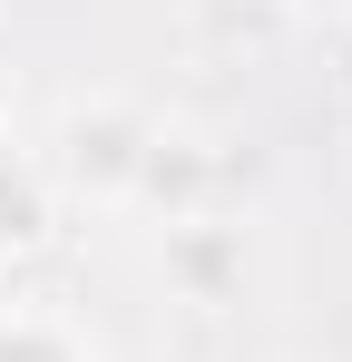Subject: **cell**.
Returning a JSON list of instances; mask_svg holds the SVG:
<instances>
[{"instance_id":"8992f818","label":"cell","mask_w":352,"mask_h":362,"mask_svg":"<svg viewBox=\"0 0 352 362\" xmlns=\"http://www.w3.org/2000/svg\"><path fill=\"white\" fill-rule=\"evenodd\" d=\"M264 10H293V20H343L352 0H264Z\"/></svg>"},{"instance_id":"7a4b0ae2","label":"cell","mask_w":352,"mask_h":362,"mask_svg":"<svg viewBox=\"0 0 352 362\" xmlns=\"http://www.w3.org/2000/svg\"><path fill=\"white\" fill-rule=\"evenodd\" d=\"M245 226L225 216H186V226H157V274H167L176 303H235L245 294Z\"/></svg>"},{"instance_id":"277c9868","label":"cell","mask_w":352,"mask_h":362,"mask_svg":"<svg viewBox=\"0 0 352 362\" xmlns=\"http://www.w3.org/2000/svg\"><path fill=\"white\" fill-rule=\"evenodd\" d=\"M49 235H59V196H49V177H40V157L0 137V274L30 264Z\"/></svg>"},{"instance_id":"5b68a950","label":"cell","mask_w":352,"mask_h":362,"mask_svg":"<svg viewBox=\"0 0 352 362\" xmlns=\"http://www.w3.org/2000/svg\"><path fill=\"white\" fill-rule=\"evenodd\" d=\"M0 362H98V353L49 303H0Z\"/></svg>"},{"instance_id":"6da1fadb","label":"cell","mask_w":352,"mask_h":362,"mask_svg":"<svg viewBox=\"0 0 352 362\" xmlns=\"http://www.w3.org/2000/svg\"><path fill=\"white\" fill-rule=\"evenodd\" d=\"M147 137H157V118H147L137 98L88 88V98L59 108L40 177H49V196H78V206H127V196H137V167H147Z\"/></svg>"},{"instance_id":"52a82bcc","label":"cell","mask_w":352,"mask_h":362,"mask_svg":"<svg viewBox=\"0 0 352 362\" xmlns=\"http://www.w3.org/2000/svg\"><path fill=\"white\" fill-rule=\"evenodd\" d=\"M10 118H20V88H10V69H0V137H10Z\"/></svg>"},{"instance_id":"3957f363","label":"cell","mask_w":352,"mask_h":362,"mask_svg":"<svg viewBox=\"0 0 352 362\" xmlns=\"http://www.w3.org/2000/svg\"><path fill=\"white\" fill-rule=\"evenodd\" d=\"M216 177H225V157H216L196 127L157 118L147 167H137V196H127V206H147L157 226H186V216H216Z\"/></svg>"}]
</instances>
